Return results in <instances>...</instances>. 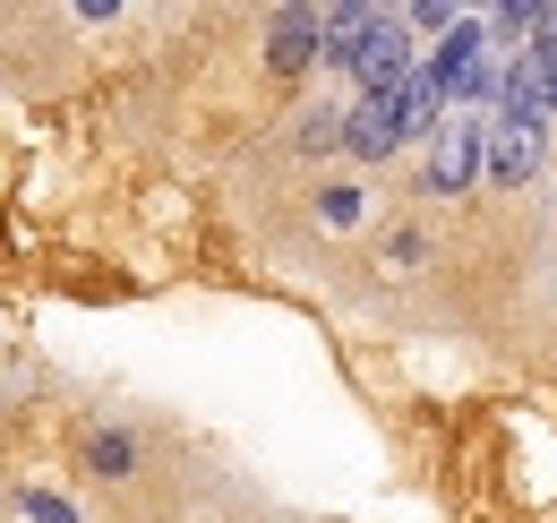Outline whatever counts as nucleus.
I'll return each mask as SVG.
<instances>
[{"label":"nucleus","mask_w":557,"mask_h":523,"mask_svg":"<svg viewBox=\"0 0 557 523\" xmlns=\"http://www.w3.org/2000/svg\"><path fill=\"white\" fill-rule=\"evenodd\" d=\"M481 172L497 190H523L541 172V130H515V121H488L481 112Z\"/></svg>","instance_id":"obj_3"},{"label":"nucleus","mask_w":557,"mask_h":523,"mask_svg":"<svg viewBox=\"0 0 557 523\" xmlns=\"http://www.w3.org/2000/svg\"><path fill=\"white\" fill-rule=\"evenodd\" d=\"M351 77H360V95H404L420 77V52H412V35L395 26V9H386V17L369 26V44L351 52Z\"/></svg>","instance_id":"obj_1"},{"label":"nucleus","mask_w":557,"mask_h":523,"mask_svg":"<svg viewBox=\"0 0 557 523\" xmlns=\"http://www.w3.org/2000/svg\"><path fill=\"white\" fill-rule=\"evenodd\" d=\"M437 121H446V104H437V86H429V77H412V86L395 95V146H404V137H429Z\"/></svg>","instance_id":"obj_7"},{"label":"nucleus","mask_w":557,"mask_h":523,"mask_svg":"<svg viewBox=\"0 0 557 523\" xmlns=\"http://www.w3.org/2000/svg\"><path fill=\"white\" fill-rule=\"evenodd\" d=\"M386 9H326L318 17V61H335V69H351V52L369 44V26H377Z\"/></svg>","instance_id":"obj_6"},{"label":"nucleus","mask_w":557,"mask_h":523,"mask_svg":"<svg viewBox=\"0 0 557 523\" xmlns=\"http://www.w3.org/2000/svg\"><path fill=\"white\" fill-rule=\"evenodd\" d=\"M26 515H35V523H77V507H70V498H52V489H26Z\"/></svg>","instance_id":"obj_8"},{"label":"nucleus","mask_w":557,"mask_h":523,"mask_svg":"<svg viewBox=\"0 0 557 523\" xmlns=\"http://www.w3.org/2000/svg\"><path fill=\"white\" fill-rule=\"evenodd\" d=\"M326 223L351 232V223H360V190H326Z\"/></svg>","instance_id":"obj_10"},{"label":"nucleus","mask_w":557,"mask_h":523,"mask_svg":"<svg viewBox=\"0 0 557 523\" xmlns=\"http://www.w3.org/2000/svg\"><path fill=\"white\" fill-rule=\"evenodd\" d=\"M267 61H275L283 77H300V69L318 61V9H283L275 26H267Z\"/></svg>","instance_id":"obj_5"},{"label":"nucleus","mask_w":557,"mask_h":523,"mask_svg":"<svg viewBox=\"0 0 557 523\" xmlns=\"http://www.w3.org/2000/svg\"><path fill=\"white\" fill-rule=\"evenodd\" d=\"M335 137H344L351 155H369V163H377V155H395V95H360V104H351V121H335Z\"/></svg>","instance_id":"obj_4"},{"label":"nucleus","mask_w":557,"mask_h":523,"mask_svg":"<svg viewBox=\"0 0 557 523\" xmlns=\"http://www.w3.org/2000/svg\"><path fill=\"white\" fill-rule=\"evenodd\" d=\"M463 181H481V112H446L429 130V190L455 197Z\"/></svg>","instance_id":"obj_2"},{"label":"nucleus","mask_w":557,"mask_h":523,"mask_svg":"<svg viewBox=\"0 0 557 523\" xmlns=\"http://www.w3.org/2000/svg\"><path fill=\"white\" fill-rule=\"evenodd\" d=\"M95 472L121 481V472H129V438H95Z\"/></svg>","instance_id":"obj_9"}]
</instances>
